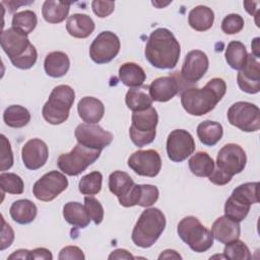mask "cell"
Instances as JSON below:
<instances>
[{
	"mask_svg": "<svg viewBox=\"0 0 260 260\" xmlns=\"http://www.w3.org/2000/svg\"><path fill=\"white\" fill-rule=\"evenodd\" d=\"M225 91L226 84L224 80L215 77L210 79L202 88H186L181 93V104L188 114L203 116L215 108Z\"/></svg>",
	"mask_w": 260,
	"mask_h": 260,
	"instance_id": "obj_2",
	"label": "cell"
},
{
	"mask_svg": "<svg viewBox=\"0 0 260 260\" xmlns=\"http://www.w3.org/2000/svg\"><path fill=\"white\" fill-rule=\"evenodd\" d=\"M0 185L2 194H21L24 188L22 179L14 173H2L0 175Z\"/></svg>",
	"mask_w": 260,
	"mask_h": 260,
	"instance_id": "obj_40",
	"label": "cell"
},
{
	"mask_svg": "<svg viewBox=\"0 0 260 260\" xmlns=\"http://www.w3.org/2000/svg\"><path fill=\"white\" fill-rule=\"evenodd\" d=\"M4 123L11 128H21L30 121L28 110L19 105H11L5 109L3 113Z\"/></svg>",
	"mask_w": 260,
	"mask_h": 260,
	"instance_id": "obj_33",
	"label": "cell"
},
{
	"mask_svg": "<svg viewBox=\"0 0 260 260\" xmlns=\"http://www.w3.org/2000/svg\"><path fill=\"white\" fill-rule=\"evenodd\" d=\"M12 27L19 29L25 35L30 34L37 26L38 18L34 11L31 10H23L20 12H16L12 16Z\"/></svg>",
	"mask_w": 260,
	"mask_h": 260,
	"instance_id": "obj_37",
	"label": "cell"
},
{
	"mask_svg": "<svg viewBox=\"0 0 260 260\" xmlns=\"http://www.w3.org/2000/svg\"><path fill=\"white\" fill-rule=\"evenodd\" d=\"M132 123L129 129L131 141L138 147L151 143L155 138V128L158 122L157 112L153 107L146 110L133 112Z\"/></svg>",
	"mask_w": 260,
	"mask_h": 260,
	"instance_id": "obj_6",
	"label": "cell"
},
{
	"mask_svg": "<svg viewBox=\"0 0 260 260\" xmlns=\"http://www.w3.org/2000/svg\"><path fill=\"white\" fill-rule=\"evenodd\" d=\"M134 258L135 257L132 256L131 253L125 249H116L109 255V259H134Z\"/></svg>",
	"mask_w": 260,
	"mask_h": 260,
	"instance_id": "obj_50",
	"label": "cell"
},
{
	"mask_svg": "<svg viewBox=\"0 0 260 260\" xmlns=\"http://www.w3.org/2000/svg\"><path fill=\"white\" fill-rule=\"evenodd\" d=\"M58 258L60 260H66V259L83 260L85 258V256L80 248H78L76 246H66L60 251Z\"/></svg>",
	"mask_w": 260,
	"mask_h": 260,
	"instance_id": "obj_46",
	"label": "cell"
},
{
	"mask_svg": "<svg viewBox=\"0 0 260 260\" xmlns=\"http://www.w3.org/2000/svg\"><path fill=\"white\" fill-rule=\"evenodd\" d=\"M29 250L26 249H19L14 251L11 255L8 256V259H29Z\"/></svg>",
	"mask_w": 260,
	"mask_h": 260,
	"instance_id": "obj_52",
	"label": "cell"
},
{
	"mask_svg": "<svg viewBox=\"0 0 260 260\" xmlns=\"http://www.w3.org/2000/svg\"><path fill=\"white\" fill-rule=\"evenodd\" d=\"M31 46L27 35L19 29L11 26L1 32V48L11 62L25 55Z\"/></svg>",
	"mask_w": 260,
	"mask_h": 260,
	"instance_id": "obj_15",
	"label": "cell"
},
{
	"mask_svg": "<svg viewBox=\"0 0 260 260\" xmlns=\"http://www.w3.org/2000/svg\"><path fill=\"white\" fill-rule=\"evenodd\" d=\"M63 216L68 223L79 229L86 228L90 222L84 205L79 202H67L63 207Z\"/></svg>",
	"mask_w": 260,
	"mask_h": 260,
	"instance_id": "obj_29",
	"label": "cell"
},
{
	"mask_svg": "<svg viewBox=\"0 0 260 260\" xmlns=\"http://www.w3.org/2000/svg\"><path fill=\"white\" fill-rule=\"evenodd\" d=\"M91 8L93 13L101 17H107L115 9V2L114 1H100V0H94L91 2Z\"/></svg>",
	"mask_w": 260,
	"mask_h": 260,
	"instance_id": "obj_45",
	"label": "cell"
},
{
	"mask_svg": "<svg viewBox=\"0 0 260 260\" xmlns=\"http://www.w3.org/2000/svg\"><path fill=\"white\" fill-rule=\"evenodd\" d=\"M208 178L211 183H213L217 186H223V185L230 183L232 180L231 177H229L225 174H223L222 172H220L217 168L212 171V173L208 176Z\"/></svg>",
	"mask_w": 260,
	"mask_h": 260,
	"instance_id": "obj_48",
	"label": "cell"
},
{
	"mask_svg": "<svg viewBox=\"0 0 260 260\" xmlns=\"http://www.w3.org/2000/svg\"><path fill=\"white\" fill-rule=\"evenodd\" d=\"M223 256L225 259L233 260H249L252 258L247 245L239 239L225 244L223 249Z\"/></svg>",
	"mask_w": 260,
	"mask_h": 260,
	"instance_id": "obj_39",
	"label": "cell"
},
{
	"mask_svg": "<svg viewBox=\"0 0 260 260\" xmlns=\"http://www.w3.org/2000/svg\"><path fill=\"white\" fill-rule=\"evenodd\" d=\"M70 67V60L64 52L56 51L49 53L44 61V69L47 75L59 78L64 76Z\"/></svg>",
	"mask_w": 260,
	"mask_h": 260,
	"instance_id": "obj_24",
	"label": "cell"
},
{
	"mask_svg": "<svg viewBox=\"0 0 260 260\" xmlns=\"http://www.w3.org/2000/svg\"><path fill=\"white\" fill-rule=\"evenodd\" d=\"M210 232L216 241L221 244H228L239 239L241 229L239 222L223 215L215 219Z\"/></svg>",
	"mask_w": 260,
	"mask_h": 260,
	"instance_id": "obj_21",
	"label": "cell"
},
{
	"mask_svg": "<svg viewBox=\"0 0 260 260\" xmlns=\"http://www.w3.org/2000/svg\"><path fill=\"white\" fill-rule=\"evenodd\" d=\"M260 2L259 1H245L244 2V6L246 11L253 15L254 17H257V13H258V6H259Z\"/></svg>",
	"mask_w": 260,
	"mask_h": 260,
	"instance_id": "obj_51",
	"label": "cell"
},
{
	"mask_svg": "<svg viewBox=\"0 0 260 260\" xmlns=\"http://www.w3.org/2000/svg\"><path fill=\"white\" fill-rule=\"evenodd\" d=\"M94 22L90 16L82 13H75L68 17L66 22L67 32L73 38L85 39L94 30Z\"/></svg>",
	"mask_w": 260,
	"mask_h": 260,
	"instance_id": "obj_23",
	"label": "cell"
},
{
	"mask_svg": "<svg viewBox=\"0 0 260 260\" xmlns=\"http://www.w3.org/2000/svg\"><path fill=\"white\" fill-rule=\"evenodd\" d=\"M120 40L112 31L104 30L92 41L89 47V56L96 64L111 62L120 51Z\"/></svg>",
	"mask_w": 260,
	"mask_h": 260,
	"instance_id": "obj_9",
	"label": "cell"
},
{
	"mask_svg": "<svg viewBox=\"0 0 260 260\" xmlns=\"http://www.w3.org/2000/svg\"><path fill=\"white\" fill-rule=\"evenodd\" d=\"M195 150L193 136L184 129L173 130L167 139V153L175 162H181L189 157Z\"/></svg>",
	"mask_w": 260,
	"mask_h": 260,
	"instance_id": "obj_13",
	"label": "cell"
},
{
	"mask_svg": "<svg viewBox=\"0 0 260 260\" xmlns=\"http://www.w3.org/2000/svg\"><path fill=\"white\" fill-rule=\"evenodd\" d=\"M37 206L28 199H19L14 201L9 209L11 218L19 224H27L34 221L37 216Z\"/></svg>",
	"mask_w": 260,
	"mask_h": 260,
	"instance_id": "obj_26",
	"label": "cell"
},
{
	"mask_svg": "<svg viewBox=\"0 0 260 260\" xmlns=\"http://www.w3.org/2000/svg\"><path fill=\"white\" fill-rule=\"evenodd\" d=\"M181 47L174 34L165 27L154 29L145 46L146 60L155 68L172 69L180 58Z\"/></svg>",
	"mask_w": 260,
	"mask_h": 260,
	"instance_id": "obj_1",
	"label": "cell"
},
{
	"mask_svg": "<svg viewBox=\"0 0 260 260\" xmlns=\"http://www.w3.org/2000/svg\"><path fill=\"white\" fill-rule=\"evenodd\" d=\"M258 182H248L244 183L238 187H236L231 197L236 199L239 202H242L247 205H252L255 203H258Z\"/></svg>",
	"mask_w": 260,
	"mask_h": 260,
	"instance_id": "obj_36",
	"label": "cell"
},
{
	"mask_svg": "<svg viewBox=\"0 0 260 260\" xmlns=\"http://www.w3.org/2000/svg\"><path fill=\"white\" fill-rule=\"evenodd\" d=\"M177 232L181 240L194 252H205L213 245V236L211 232L195 216L190 215L184 217L179 222Z\"/></svg>",
	"mask_w": 260,
	"mask_h": 260,
	"instance_id": "obj_5",
	"label": "cell"
},
{
	"mask_svg": "<svg viewBox=\"0 0 260 260\" xmlns=\"http://www.w3.org/2000/svg\"><path fill=\"white\" fill-rule=\"evenodd\" d=\"M188 165L191 173L197 177H208L214 170L212 157L204 151H198L192 155Z\"/></svg>",
	"mask_w": 260,
	"mask_h": 260,
	"instance_id": "obj_34",
	"label": "cell"
},
{
	"mask_svg": "<svg viewBox=\"0 0 260 260\" xmlns=\"http://www.w3.org/2000/svg\"><path fill=\"white\" fill-rule=\"evenodd\" d=\"M101 151L77 143L70 152L62 153L58 157V168L68 176H77L100 157Z\"/></svg>",
	"mask_w": 260,
	"mask_h": 260,
	"instance_id": "obj_7",
	"label": "cell"
},
{
	"mask_svg": "<svg viewBox=\"0 0 260 260\" xmlns=\"http://www.w3.org/2000/svg\"><path fill=\"white\" fill-rule=\"evenodd\" d=\"M152 99L149 94L148 86L141 85L130 88L125 96V103L133 112H139L152 107Z\"/></svg>",
	"mask_w": 260,
	"mask_h": 260,
	"instance_id": "obj_25",
	"label": "cell"
},
{
	"mask_svg": "<svg viewBox=\"0 0 260 260\" xmlns=\"http://www.w3.org/2000/svg\"><path fill=\"white\" fill-rule=\"evenodd\" d=\"M74 135L79 144L98 150H103L113 141V134L95 124H79Z\"/></svg>",
	"mask_w": 260,
	"mask_h": 260,
	"instance_id": "obj_12",
	"label": "cell"
},
{
	"mask_svg": "<svg viewBox=\"0 0 260 260\" xmlns=\"http://www.w3.org/2000/svg\"><path fill=\"white\" fill-rule=\"evenodd\" d=\"M14 240V232L11 226L6 223L4 217L2 216V231H1V247L0 250L3 251L6 248L10 247Z\"/></svg>",
	"mask_w": 260,
	"mask_h": 260,
	"instance_id": "obj_47",
	"label": "cell"
},
{
	"mask_svg": "<svg viewBox=\"0 0 260 260\" xmlns=\"http://www.w3.org/2000/svg\"><path fill=\"white\" fill-rule=\"evenodd\" d=\"M129 168L137 175L153 178L161 169V158L154 149L137 150L128 158Z\"/></svg>",
	"mask_w": 260,
	"mask_h": 260,
	"instance_id": "obj_14",
	"label": "cell"
},
{
	"mask_svg": "<svg viewBox=\"0 0 260 260\" xmlns=\"http://www.w3.org/2000/svg\"><path fill=\"white\" fill-rule=\"evenodd\" d=\"M103 175L102 173L94 171L85 176H83L79 183L78 189L84 195H95L100 193L102 189Z\"/></svg>",
	"mask_w": 260,
	"mask_h": 260,
	"instance_id": "obj_38",
	"label": "cell"
},
{
	"mask_svg": "<svg viewBox=\"0 0 260 260\" xmlns=\"http://www.w3.org/2000/svg\"><path fill=\"white\" fill-rule=\"evenodd\" d=\"M214 12L211 8L199 5L193 8L188 14L189 25L197 31H205L213 25Z\"/></svg>",
	"mask_w": 260,
	"mask_h": 260,
	"instance_id": "obj_27",
	"label": "cell"
},
{
	"mask_svg": "<svg viewBox=\"0 0 260 260\" xmlns=\"http://www.w3.org/2000/svg\"><path fill=\"white\" fill-rule=\"evenodd\" d=\"M74 99L75 92L71 86L66 84L55 86L42 109L44 119L52 125L64 123L69 117Z\"/></svg>",
	"mask_w": 260,
	"mask_h": 260,
	"instance_id": "obj_4",
	"label": "cell"
},
{
	"mask_svg": "<svg viewBox=\"0 0 260 260\" xmlns=\"http://www.w3.org/2000/svg\"><path fill=\"white\" fill-rule=\"evenodd\" d=\"M246 164V152L239 144L228 143L222 146L217 153V169L231 178L243 172Z\"/></svg>",
	"mask_w": 260,
	"mask_h": 260,
	"instance_id": "obj_10",
	"label": "cell"
},
{
	"mask_svg": "<svg viewBox=\"0 0 260 260\" xmlns=\"http://www.w3.org/2000/svg\"><path fill=\"white\" fill-rule=\"evenodd\" d=\"M208 66L207 55L200 50H193L186 55L180 75L185 82L195 83L204 76Z\"/></svg>",
	"mask_w": 260,
	"mask_h": 260,
	"instance_id": "obj_16",
	"label": "cell"
},
{
	"mask_svg": "<svg viewBox=\"0 0 260 260\" xmlns=\"http://www.w3.org/2000/svg\"><path fill=\"white\" fill-rule=\"evenodd\" d=\"M71 3L47 0L42 6L44 19L49 23H60L68 16Z\"/></svg>",
	"mask_w": 260,
	"mask_h": 260,
	"instance_id": "obj_30",
	"label": "cell"
},
{
	"mask_svg": "<svg viewBox=\"0 0 260 260\" xmlns=\"http://www.w3.org/2000/svg\"><path fill=\"white\" fill-rule=\"evenodd\" d=\"M228 120L231 125L245 132H255L260 129V110L248 102H237L228 110Z\"/></svg>",
	"mask_w": 260,
	"mask_h": 260,
	"instance_id": "obj_8",
	"label": "cell"
},
{
	"mask_svg": "<svg viewBox=\"0 0 260 260\" xmlns=\"http://www.w3.org/2000/svg\"><path fill=\"white\" fill-rule=\"evenodd\" d=\"M244 24V18L240 14L232 13L222 19L221 30L226 35H235L243 29Z\"/></svg>",
	"mask_w": 260,
	"mask_h": 260,
	"instance_id": "obj_43",
	"label": "cell"
},
{
	"mask_svg": "<svg viewBox=\"0 0 260 260\" xmlns=\"http://www.w3.org/2000/svg\"><path fill=\"white\" fill-rule=\"evenodd\" d=\"M197 136L206 146L215 145L223 135V129L218 122L205 120L197 126Z\"/></svg>",
	"mask_w": 260,
	"mask_h": 260,
	"instance_id": "obj_31",
	"label": "cell"
},
{
	"mask_svg": "<svg viewBox=\"0 0 260 260\" xmlns=\"http://www.w3.org/2000/svg\"><path fill=\"white\" fill-rule=\"evenodd\" d=\"M84 208L95 224H100L104 219V208L101 202L92 196L84 197Z\"/></svg>",
	"mask_w": 260,
	"mask_h": 260,
	"instance_id": "obj_42",
	"label": "cell"
},
{
	"mask_svg": "<svg viewBox=\"0 0 260 260\" xmlns=\"http://www.w3.org/2000/svg\"><path fill=\"white\" fill-rule=\"evenodd\" d=\"M135 183L125 172L115 171L109 177V189L119 198L126 196Z\"/></svg>",
	"mask_w": 260,
	"mask_h": 260,
	"instance_id": "obj_35",
	"label": "cell"
},
{
	"mask_svg": "<svg viewBox=\"0 0 260 260\" xmlns=\"http://www.w3.org/2000/svg\"><path fill=\"white\" fill-rule=\"evenodd\" d=\"M29 259H38V260H52L53 255L50 250L46 248H36L30 251L29 253Z\"/></svg>",
	"mask_w": 260,
	"mask_h": 260,
	"instance_id": "obj_49",
	"label": "cell"
},
{
	"mask_svg": "<svg viewBox=\"0 0 260 260\" xmlns=\"http://www.w3.org/2000/svg\"><path fill=\"white\" fill-rule=\"evenodd\" d=\"M224 57L231 68L235 70H241L246 64L248 53L243 43L239 41H232L229 43L225 49Z\"/></svg>",
	"mask_w": 260,
	"mask_h": 260,
	"instance_id": "obj_32",
	"label": "cell"
},
{
	"mask_svg": "<svg viewBox=\"0 0 260 260\" xmlns=\"http://www.w3.org/2000/svg\"><path fill=\"white\" fill-rule=\"evenodd\" d=\"M119 78L122 83L129 87H138L143 85L146 74L141 66L134 62H127L119 68Z\"/></svg>",
	"mask_w": 260,
	"mask_h": 260,
	"instance_id": "obj_28",
	"label": "cell"
},
{
	"mask_svg": "<svg viewBox=\"0 0 260 260\" xmlns=\"http://www.w3.org/2000/svg\"><path fill=\"white\" fill-rule=\"evenodd\" d=\"M249 211H250V205L239 202L236 199L232 198L231 196L225 201L224 215L237 222L244 220L248 215Z\"/></svg>",
	"mask_w": 260,
	"mask_h": 260,
	"instance_id": "obj_41",
	"label": "cell"
},
{
	"mask_svg": "<svg viewBox=\"0 0 260 260\" xmlns=\"http://www.w3.org/2000/svg\"><path fill=\"white\" fill-rule=\"evenodd\" d=\"M78 115L87 124H95L102 120L105 114L104 104L93 96H84L77 104Z\"/></svg>",
	"mask_w": 260,
	"mask_h": 260,
	"instance_id": "obj_22",
	"label": "cell"
},
{
	"mask_svg": "<svg viewBox=\"0 0 260 260\" xmlns=\"http://www.w3.org/2000/svg\"><path fill=\"white\" fill-rule=\"evenodd\" d=\"M158 195V189L153 185L134 184L129 193L126 196L119 198L118 200L120 204L125 207H131L134 205L149 207L156 202Z\"/></svg>",
	"mask_w": 260,
	"mask_h": 260,
	"instance_id": "obj_19",
	"label": "cell"
},
{
	"mask_svg": "<svg viewBox=\"0 0 260 260\" xmlns=\"http://www.w3.org/2000/svg\"><path fill=\"white\" fill-rule=\"evenodd\" d=\"M175 72L169 76H161L154 79L148 86L149 94L152 101L168 102L177 95L182 87V77Z\"/></svg>",
	"mask_w": 260,
	"mask_h": 260,
	"instance_id": "obj_17",
	"label": "cell"
},
{
	"mask_svg": "<svg viewBox=\"0 0 260 260\" xmlns=\"http://www.w3.org/2000/svg\"><path fill=\"white\" fill-rule=\"evenodd\" d=\"M166 228V216L158 208L145 209L136 221L131 239L140 248L151 247L162 234Z\"/></svg>",
	"mask_w": 260,
	"mask_h": 260,
	"instance_id": "obj_3",
	"label": "cell"
},
{
	"mask_svg": "<svg viewBox=\"0 0 260 260\" xmlns=\"http://www.w3.org/2000/svg\"><path fill=\"white\" fill-rule=\"evenodd\" d=\"M158 259H182V256L175 250H165L164 252H161V254L158 256Z\"/></svg>",
	"mask_w": 260,
	"mask_h": 260,
	"instance_id": "obj_53",
	"label": "cell"
},
{
	"mask_svg": "<svg viewBox=\"0 0 260 260\" xmlns=\"http://www.w3.org/2000/svg\"><path fill=\"white\" fill-rule=\"evenodd\" d=\"M68 187V180L62 173L51 171L40 178L32 187V193L38 200L49 202L54 200Z\"/></svg>",
	"mask_w": 260,
	"mask_h": 260,
	"instance_id": "obj_11",
	"label": "cell"
},
{
	"mask_svg": "<svg viewBox=\"0 0 260 260\" xmlns=\"http://www.w3.org/2000/svg\"><path fill=\"white\" fill-rule=\"evenodd\" d=\"M237 82L241 90L255 94L260 91V63L252 54L248 55L245 66L239 70Z\"/></svg>",
	"mask_w": 260,
	"mask_h": 260,
	"instance_id": "obj_18",
	"label": "cell"
},
{
	"mask_svg": "<svg viewBox=\"0 0 260 260\" xmlns=\"http://www.w3.org/2000/svg\"><path fill=\"white\" fill-rule=\"evenodd\" d=\"M48 157V146L39 138H32L22 146L21 158L24 167L28 170L36 171L41 169L47 162Z\"/></svg>",
	"mask_w": 260,
	"mask_h": 260,
	"instance_id": "obj_20",
	"label": "cell"
},
{
	"mask_svg": "<svg viewBox=\"0 0 260 260\" xmlns=\"http://www.w3.org/2000/svg\"><path fill=\"white\" fill-rule=\"evenodd\" d=\"M259 38H255L252 41L251 47H252V55L256 58H259Z\"/></svg>",
	"mask_w": 260,
	"mask_h": 260,
	"instance_id": "obj_54",
	"label": "cell"
},
{
	"mask_svg": "<svg viewBox=\"0 0 260 260\" xmlns=\"http://www.w3.org/2000/svg\"><path fill=\"white\" fill-rule=\"evenodd\" d=\"M0 140H1V171H6L9 170L12 165H13V153L11 150L10 142L8 139L5 137V135L1 134L0 135Z\"/></svg>",
	"mask_w": 260,
	"mask_h": 260,
	"instance_id": "obj_44",
	"label": "cell"
}]
</instances>
